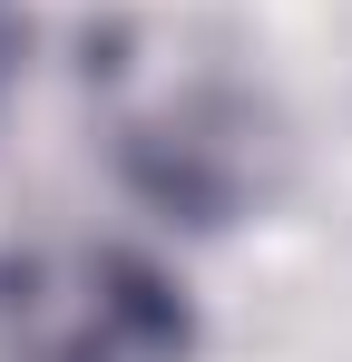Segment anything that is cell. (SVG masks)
<instances>
[{
	"label": "cell",
	"instance_id": "1",
	"mask_svg": "<svg viewBox=\"0 0 352 362\" xmlns=\"http://www.w3.org/2000/svg\"><path fill=\"white\" fill-rule=\"evenodd\" d=\"M0 362H186V303L117 245H30L0 264Z\"/></svg>",
	"mask_w": 352,
	"mask_h": 362
},
{
	"label": "cell",
	"instance_id": "2",
	"mask_svg": "<svg viewBox=\"0 0 352 362\" xmlns=\"http://www.w3.org/2000/svg\"><path fill=\"white\" fill-rule=\"evenodd\" d=\"M10 69H20V20H10V0H0V88H10Z\"/></svg>",
	"mask_w": 352,
	"mask_h": 362
}]
</instances>
